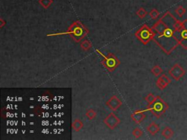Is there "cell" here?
<instances>
[{
    "mask_svg": "<svg viewBox=\"0 0 187 140\" xmlns=\"http://www.w3.org/2000/svg\"><path fill=\"white\" fill-rule=\"evenodd\" d=\"M146 130L150 134L152 135V136H154V135H156L160 131V128H159V126L158 124H156V123L152 122L147 126Z\"/></svg>",
    "mask_w": 187,
    "mask_h": 140,
    "instance_id": "8fae6325",
    "label": "cell"
},
{
    "mask_svg": "<svg viewBox=\"0 0 187 140\" xmlns=\"http://www.w3.org/2000/svg\"><path fill=\"white\" fill-rule=\"evenodd\" d=\"M156 98H157V96H154L153 93H148L146 96H145V100L147 101L148 104H151L156 101Z\"/></svg>",
    "mask_w": 187,
    "mask_h": 140,
    "instance_id": "ac0fdd59",
    "label": "cell"
},
{
    "mask_svg": "<svg viewBox=\"0 0 187 140\" xmlns=\"http://www.w3.org/2000/svg\"><path fill=\"white\" fill-rule=\"evenodd\" d=\"M142 134H143V132H142V131L141 130L140 128H135V129H134V130L132 131L133 136H134V138H136V139L140 138L141 136H142Z\"/></svg>",
    "mask_w": 187,
    "mask_h": 140,
    "instance_id": "d6986e66",
    "label": "cell"
},
{
    "mask_svg": "<svg viewBox=\"0 0 187 140\" xmlns=\"http://www.w3.org/2000/svg\"><path fill=\"white\" fill-rule=\"evenodd\" d=\"M151 72L154 76L158 77L162 73V69L159 65H155L152 67V69L151 70Z\"/></svg>",
    "mask_w": 187,
    "mask_h": 140,
    "instance_id": "2e32d148",
    "label": "cell"
},
{
    "mask_svg": "<svg viewBox=\"0 0 187 140\" xmlns=\"http://www.w3.org/2000/svg\"><path fill=\"white\" fill-rule=\"evenodd\" d=\"M149 15L151 17V19H156L158 18V17L159 16V13L156 9H152V10L150 11Z\"/></svg>",
    "mask_w": 187,
    "mask_h": 140,
    "instance_id": "603a6c76",
    "label": "cell"
},
{
    "mask_svg": "<svg viewBox=\"0 0 187 140\" xmlns=\"http://www.w3.org/2000/svg\"><path fill=\"white\" fill-rule=\"evenodd\" d=\"M136 14H137V16L140 18H144L146 16L147 14H148V13H147V11L143 8V7H140V8H139L138 10L136 12Z\"/></svg>",
    "mask_w": 187,
    "mask_h": 140,
    "instance_id": "7402d4cb",
    "label": "cell"
},
{
    "mask_svg": "<svg viewBox=\"0 0 187 140\" xmlns=\"http://www.w3.org/2000/svg\"><path fill=\"white\" fill-rule=\"evenodd\" d=\"M6 25V21L3 18H0V28H3Z\"/></svg>",
    "mask_w": 187,
    "mask_h": 140,
    "instance_id": "d4e9b609",
    "label": "cell"
},
{
    "mask_svg": "<svg viewBox=\"0 0 187 140\" xmlns=\"http://www.w3.org/2000/svg\"><path fill=\"white\" fill-rule=\"evenodd\" d=\"M175 11L176 14H177L178 15L179 17H183V15L186 13V10L184 8V7H183V6H178V7H177V8L175 10Z\"/></svg>",
    "mask_w": 187,
    "mask_h": 140,
    "instance_id": "ffe728a7",
    "label": "cell"
},
{
    "mask_svg": "<svg viewBox=\"0 0 187 140\" xmlns=\"http://www.w3.org/2000/svg\"><path fill=\"white\" fill-rule=\"evenodd\" d=\"M146 118L144 110H135L131 115V118L136 124H140Z\"/></svg>",
    "mask_w": 187,
    "mask_h": 140,
    "instance_id": "30bf717a",
    "label": "cell"
},
{
    "mask_svg": "<svg viewBox=\"0 0 187 140\" xmlns=\"http://www.w3.org/2000/svg\"><path fill=\"white\" fill-rule=\"evenodd\" d=\"M105 104L110 110L116 111L122 106V101L120 98L117 97V96L113 95L105 102Z\"/></svg>",
    "mask_w": 187,
    "mask_h": 140,
    "instance_id": "9c48e42d",
    "label": "cell"
},
{
    "mask_svg": "<svg viewBox=\"0 0 187 140\" xmlns=\"http://www.w3.org/2000/svg\"><path fill=\"white\" fill-rule=\"evenodd\" d=\"M169 108L168 103L165 102L160 96H157V98L153 104H148V110H149L156 118H159L166 112Z\"/></svg>",
    "mask_w": 187,
    "mask_h": 140,
    "instance_id": "3957f363",
    "label": "cell"
},
{
    "mask_svg": "<svg viewBox=\"0 0 187 140\" xmlns=\"http://www.w3.org/2000/svg\"><path fill=\"white\" fill-rule=\"evenodd\" d=\"M63 34L70 35L76 42H79L88 34V29L81 21H77L73 22L67 29V32L62 33V34Z\"/></svg>",
    "mask_w": 187,
    "mask_h": 140,
    "instance_id": "7a4b0ae2",
    "label": "cell"
},
{
    "mask_svg": "<svg viewBox=\"0 0 187 140\" xmlns=\"http://www.w3.org/2000/svg\"><path fill=\"white\" fill-rule=\"evenodd\" d=\"M72 127H73V130L76 132H78L83 129V123L82 122V121H81L80 119H75L74 121L73 122V124H72Z\"/></svg>",
    "mask_w": 187,
    "mask_h": 140,
    "instance_id": "4fadbf2b",
    "label": "cell"
},
{
    "mask_svg": "<svg viewBox=\"0 0 187 140\" xmlns=\"http://www.w3.org/2000/svg\"><path fill=\"white\" fill-rule=\"evenodd\" d=\"M168 73L173 79H174L175 81H178L184 76L186 72L181 66L179 65L178 64H175L173 67H172Z\"/></svg>",
    "mask_w": 187,
    "mask_h": 140,
    "instance_id": "52a82bcc",
    "label": "cell"
},
{
    "mask_svg": "<svg viewBox=\"0 0 187 140\" xmlns=\"http://www.w3.org/2000/svg\"><path fill=\"white\" fill-rule=\"evenodd\" d=\"M103 122L110 129L113 130L120 124L121 120L113 112H110L103 120Z\"/></svg>",
    "mask_w": 187,
    "mask_h": 140,
    "instance_id": "ba28073f",
    "label": "cell"
},
{
    "mask_svg": "<svg viewBox=\"0 0 187 140\" xmlns=\"http://www.w3.org/2000/svg\"><path fill=\"white\" fill-rule=\"evenodd\" d=\"M39 3L45 9H47L53 3V0H39Z\"/></svg>",
    "mask_w": 187,
    "mask_h": 140,
    "instance_id": "44dd1931",
    "label": "cell"
},
{
    "mask_svg": "<svg viewBox=\"0 0 187 140\" xmlns=\"http://www.w3.org/2000/svg\"><path fill=\"white\" fill-rule=\"evenodd\" d=\"M156 86H157V87L159 88V89H160V90H164V89L166 88L167 86L168 85V84L167 83H165V81L161 79L159 77V78H158L157 80H156Z\"/></svg>",
    "mask_w": 187,
    "mask_h": 140,
    "instance_id": "e0dca14e",
    "label": "cell"
},
{
    "mask_svg": "<svg viewBox=\"0 0 187 140\" xmlns=\"http://www.w3.org/2000/svg\"><path fill=\"white\" fill-rule=\"evenodd\" d=\"M179 21L170 12H167L154 24L152 29L154 37L153 40L166 54L170 55L179 42L175 37Z\"/></svg>",
    "mask_w": 187,
    "mask_h": 140,
    "instance_id": "6da1fadb",
    "label": "cell"
},
{
    "mask_svg": "<svg viewBox=\"0 0 187 140\" xmlns=\"http://www.w3.org/2000/svg\"><path fill=\"white\" fill-rule=\"evenodd\" d=\"M159 78H160L161 79L165 81V83H168V85H169L171 83V80L170 79L169 77H168L166 75H165V74H163V75H161V76L159 77Z\"/></svg>",
    "mask_w": 187,
    "mask_h": 140,
    "instance_id": "cb8c5ba5",
    "label": "cell"
},
{
    "mask_svg": "<svg viewBox=\"0 0 187 140\" xmlns=\"http://www.w3.org/2000/svg\"><path fill=\"white\" fill-rule=\"evenodd\" d=\"M96 115H97V112L93 109H89L86 112V116L89 121H92V120L95 119L96 118Z\"/></svg>",
    "mask_w": 187,
    "mask_h": 140,
    "instance_id": "9a60e30c",
    "label": "cell"
},
{
    "mask_svg": "<svg viewBox=\"0 0 187 140\" xmlns=\"http://www.w3.org/2000/svg\"><path fill=\"white\" fill-rule=\"evenodd\" d=\"M134 36L139 41H140L142 44L145 45L153 40L154 33L152 28H150L146 24H144L138 30H137V32L134 33Z\"/></svg>",
    "mask_w": 187,
    "mask_h": 140,
    "instance_id": "8992f818",
    "label": "cell"
},
{
    "mask_svg": "<svg viewBox=\"0 0 187 140\" xmlns=\"http://www.w3.org/2000/svg\"><path fill=\"white\" fill-rule=\"evenodd\" d=\"M81 47L84 51H88L92 47V43L90 42L89 40L85 39V40L82 41V42L81 43Z\"/></svg>",
    "mask_w": 187,
    "mask_h": 140,
    "instance_id": "5bb4252c",
    "label": "cell"
},
{
    "mask_svg": "<svg viewBox=\"0 0 187 140\" xmlns=\"http://www.w3.org/2000/svg\"><path fill=\"white\" fill-rule=\"evenodd\" d=\"M96 51L100 53L101 56L103 57V59L101 61V64L108 72H113L121 64V61H119L117 56H115L113 53H108V55H105L98 49H96Z\"/></svg>",
    "mask_w": 187,
    "mask_h": 140,
    "instance_id": "277c9868",
    "label": "cell"
},
{
    "mask_svg": "<svg viewBox=\"0 0 187 140\" xmlns=\"http://www.w3.org/2000/svg\"><path fill=\"white\" fill-rule=\"evenodd\" d=\"M162 136L165 138L167 139H169L170 138L173 137V136L174 135V131H173V129L170 127H165L164 128V129L162 131Z\"/></svg>",
    "mask_w": 187,
    "mask_h": 140,
    "instance_id": "7c38bea8",
    "label": "cell"
},
{
    "mask_svg": "<svg viewBox=\"0 0 187 140\" xmlns=\"http://www.w3.org/2000/svg\"><path fill=\"white\" fill-rule=\"evenodd\" d=\"M175 37L179 45H181L183 49L187 50V19L182 22L179 21L175 32Z\"/></svg>",
    "mask_w": 187,
    "mask_h": 140,
    "instance_id": "5b68a950",
    "label": "cell"
}]
</instances>
